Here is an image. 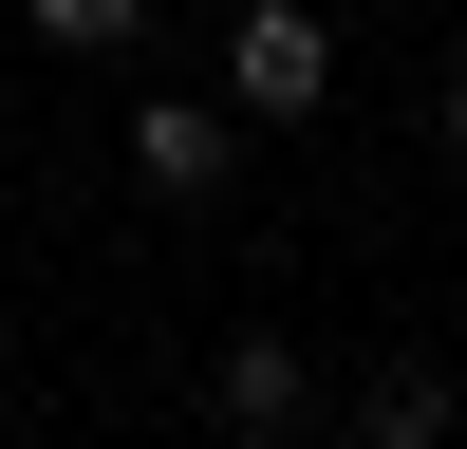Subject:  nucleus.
I'll return each mask as SVG.
<instances>
[{
	"instance_id": "obj_6",
	"label": "nucleus",
	"mask_w": 467,
	"mask_h": 449,
	"mask_svg": "<svg viewBox=\"0 0 467 449\" xmlns=\"http://www.w3.org/2000/svg\"><path fill=\"white\" fill-rule=\"evenodd\" d=\"M449 150H467V75H449Z\"/></svg>"
},
{
	"instance_id": "obj_1",
	"label": "nucleus",
	"mask_w": 467,
	"mask_h": 449,
	"mask_svg": "<svg viewBox=\"0 0 467 449\" xmlns=\"http://www.w3.org/2000/svg\"><path fill=\"white\" fill-rule=\"evenodd\" d=\"M224 57H244V112H318V94H337V37L299 19V0H244Z\"/></svg>"
},
{
	"instance_id": "obj_4",
	"label": "nucleus",
	"mask_w": 467,
	"mask_h": 449,
	"mask_svg": "<svg viewBox=\"0 0 467 449\" xmlns=\"http://www.w3.org/2000/svg\"><path fill=\"white\" fill-rule=\"evenodd\" d=\"M356 431H374V449H431V431H449V374H374Z\"/></svg>"
},
{
	"instance_id": "obj_2",
	"label": "nucleus",
	"mask_w": 467,
	"mask_h": 449,
	"mask_svg": "<svg viewBox=\"0 0 467 449\" xmlns=\"http://www.w3.org/2000/svg\"><path fill=\"white\" fill-rule=\"evenodd\" d=\"M206 412H224V431H299V356H281V337L206 356Z\"/></svg>"
},
{
	"instance_id": "obj_3",
	"label": "nucleus",
	"mask_w": 467,
	"mask_h": 449,
	"mask_svg": "<svg viewBox=\"0 0 467 449\" xmlns=\"http://www.w3.org/2000/svg\"><path fill=\"white\" fill-rule=\"evenodd\" d=\"M131 169L169 187V206H187V187H224V112H187V94H169V112H131Z\"/></svg>"
},
{
	"instance_id": "obj_5",
	"label": "nucleus",
	"mask_w": 467,
	"mask_h": 449,
	"mask_svg": "<svg viewBox=\"0 0 467 449\" xmlns=\"http://www.w3.org/2000/svg\"><path fill=\"white\" fill-rule=\"evenodd\" d=\"M19 19H37V37H57V57H112V37H131V19H150V0H19Z\"/></svg>"
}]
</instances>
